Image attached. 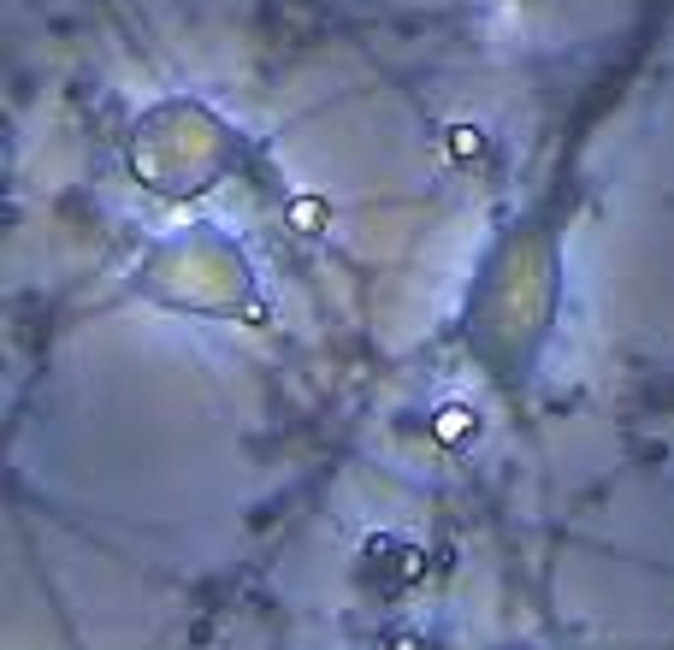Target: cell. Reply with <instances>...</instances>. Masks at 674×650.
I'll return each instance as SVG.
<instances>
[{
  "label": "cell",
  "mask_w": 674,
  "mask_h": 650,
  "mask_svg": "<svg viewBox=\"0 0 674 650\" xmlns=\"http://www.w3.org/2000/svg\"><path fill=\"white\" fill-rule=\"evenodd\" d=\"M462 420H468L462 408H444V420H438V432H444V438H456V432H462Z\"/></svg>",
  "instance_id": "1"
}]
</instances>
